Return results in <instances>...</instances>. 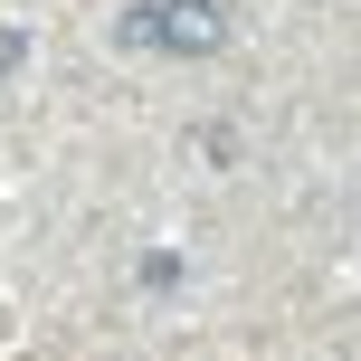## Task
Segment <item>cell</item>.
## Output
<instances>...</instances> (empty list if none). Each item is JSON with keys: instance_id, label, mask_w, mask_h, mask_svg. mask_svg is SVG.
<instances>
[{"instance_id": "cell-1", "label": "cell", "mask_w": 361, "mask_h": 361, "mask_svg": "<svg viewBox=\"0 0 361 361\" xmlns=\"http://www.w3.org/2000/svg\"><path fill=\"white\" fill-rule=\"evenodd\" d=\"M219 38H228L219 0H143V10H124V48H152V57H209Z\"/></svg>"}, {"instance_id": "cell-2", "label": "cell", "mask_w": 361, "mask_h": 361, "mask_svg": "<svg viewBox=\"0 0 361 361\" xmlns=\"http://www.w3.org/2000/svg\"><path fill=\"white\" fill-rule=\"evenodd\" d=\"M10 57H19V38H10V29H0V76H10Z\"/></svg>"}]
</instances>
